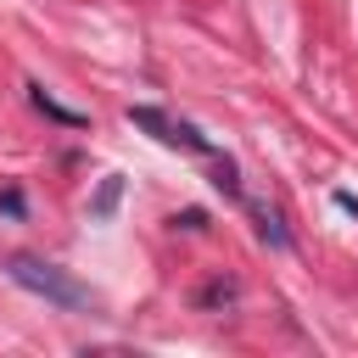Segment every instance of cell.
I'll list each match as a JSON object with an SVG mask.
<instances>
[{
  "label": "cell",
  "mask_w": 358,
  "mask_h": 358,
  "mask_svg": "<svg viewBox=\"0 0 358 358\" xmlns=\"http://www.w3.org/2000/svg\"><path fill=\"white\" fill-rule=\"evenodd\" d=\"M6 274H11L22 291H34V296H45V302H56V308H90V291H84L67 268H56V263H45V257H34V252H11V257H6Z\"/></svg>",
  "instance_id": "obj_1"
},
{
  "label": "cell",
  "mask_w": 358,
  "mask_h": 358,
  "mask_svg": "<svg viewBox=\"0 0 358 358\" xmlns=\"http://www.w3.org/2000/svg\"><path fill=\"white\" fill-rule=\"evenodd\" d=\"M252 224H257L263 246H274V252H285V246H291V235H285V218H280L274 207H252Z\"/></svg>",
  "instance_id": "obj_2"
},
{
  "label": "cell",
  "mask_w": 358,
  "mask_h": 358,
  "mask_svg": "<svg viewBox=\"0 0 358 358\" xmlns=\"http://www.w3.org/2000/svg\"><path fill=\"white\" fill-rule=\"evenodd\" d=\"M28 95H34V106H39L45 117H56V123H67V129H84V112H67L62 101H50V95H45V84H28Z\"/></svg>",
  "instance_id": "obj_3"
},
{
  "label": "cell",
  "mask_w": 358,
  "mask_h": 358,
  "mask_svg": "<svg viewBox=\"0 0 358 358\" xmlns=\"http://www.w3.org/2000/svg\"><path fill=\"white\" fill-rule=\"evenodd\" d=\"M196 302H201V308H224V302H235V280H229V274H213V280L196 291Z\"/></svg>",
  "instance_id": "obj_4"
},
{
  "label": "cell",
  "mask_w": 358,
  "mask_h": 358,
  "mask_svg": "<svg viewBox=\"0 0 358 358\" xmlns=\"http://www.w3.org/2000/svg\"><path fill=\"white\" fill-rule=\"evenodd\" d=\"M213 185H218L224 196H241V173H235V162H229V157H218V162H213Z\"/></svg>",
  "instance_id": "obj_5"
},
{
  "label": "cell",
  "mask_w": 358,
  "mask_h": 358,
  "mask_svg": "<svg viewBox=\"0 0 358 358\" xmlns=\"http://www.w3.org/2000/svg\"><path fill=\"white\" fill-rule=\"evenodd\" d=\"M117 196H123V179L112 173V179H101V196H95V207H90V213H95V218H106V213L117 207Z\"/></svg>",
  "instance_id": "obj_6"
},
{
  "label": "cell",
  "mask_w": 358,
  "mask_h": 358,
  "mask_svg": "<svg viewBox=\"0 0 358 358\" xmlns=\"http://www.w3.org/2000/svg\"><path fill=\"white\" fill-rule=\"evenodd\" d=\"M173 224H179V229H207V213H201V207H185Z\"/></svg>",
  "instance_id": "obj_7"
},
{
  "label": "cell",
  "mask_w": 358,
  "mask_h": 358,
  "mask_svg": "<svg viewBox=\"0 0 358 358\" xmlns=\"http://www.w3.org/2000/svg\"><path fill=\"white\" fill-rule=\"evenodd\" d=\"M0 213L6 218H22V190H0Z\"/></svg>",
  "instance_id": "obj_8"
}]
</instances>
